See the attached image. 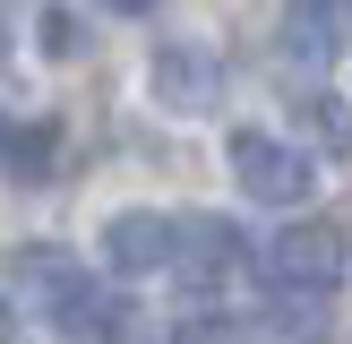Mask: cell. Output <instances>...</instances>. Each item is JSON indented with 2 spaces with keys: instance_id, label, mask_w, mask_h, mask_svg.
Listing matches in <instances>:
<instances>
[{
  "instance_id": "3957f363",
  "label": "cell",
  "mask_w": 352,
  "mask_h": 344,
  "mask_svg": "<svg viewBox=\"0 0 352 344\" xmlns=\"http://www.w3.org/2000/svg\"><path fill=\"white\" fill-rule=\"evenodd\" d=\"M146 86H155V103H164V112L198 120V112H215V103H223V61H215L206 43H189V34H172V43H155Z\"/></svg>"
},
{
  "instance_id": "8992f818",
  "label": "cell",
  "mask_w": 352,
  "mask_h": 344,
  "mask_svg": "<svg viewBox=\"0 0 352 344\" xmlns=\"http://www.w3.org/2000/svg\"><path fill=\"white\" fill-rule=\"evenodd\" d=\"M241 233L223 215H181V258H172V267H181V284L189 292H215L223 275H241Z\"/></svg>"
},
{
  "instance_id": "9a60e30c",
  "label": "cell",
  "mask_w": 352,
  "mask_h": 344,
  "mask_svg": "<svg viewBox=\"0 0 352 344\" xmlns=\"http://www.w3.org/2000/svg\"><path fill=\"white\" fill-rule=\"evenodd\" d=\"M103 9H120V17H146V9H155V0H103Z\"/></svg>"
},
{
  "instance_id": "6da1fadb",
  "label": "cell",
  "mask_w": 352,
  "mask_h": 344,
  "mask_svg": "<svg viewBox=\"0 0 352 344\" xmlns=\"http://www.w3.org/2000/svg\"><path fill=\"white\" fill-rule=\"evenodd\" d=\"M232 181L258 206H301L309 181H318V155L301 138H275V129H232Z\"/></svg>"
},
{
  "instance_id": "8fae6325",
  "label": "cell",
  "mask_w": 352,
  "mask_h": 344,
  "mask_svg": "<svg viewBox=\"0 0 352 344\" xmlns=\"http://www.w3.org/2000/svg\"><path fill=\"white\" fill-rule=\"evenodd\" d=\"M69 275H78V258H69V250H52V241H26V250L9 258V284H17V292H34V310H43L52 292L69 284Z\"/></svg>"
},
{
  "instance_id": "30bf717a",
  "label": "cell",
  "mask_w": 352,
  "mask_h": 344,
  "mask_svg": "<svg viewBox=\"0 0 352 344\" xmlns=\"http://www.w3.org/2000/svg\"><path fill=\"white\" fill-rule=\"evenodd\" d=\"M52 155H60V129L52 120H26V129H0V164L17 172V181H52Z\"/></svg>"
},
{
  "instance_id": "5b68a950",
  "label": "cell",
  "mask_w": 352,
  "mask_h": 344,
  "mask_svg": "<svg viewBox=\"0 0 352 344\" xmlns=\"http://www.w3.org/2000/svg\"><path fill=\"white\" fill-rule=\"evenodd\" d=\"M103 258H112L120 275H155L181 258V215H164V206H120V215H103Z\"/></svg>"
},
{
  "instance_id": "277c9868",
  "label": "cell",
  "mask_w": 352,
  "mask_h": 344,
  "mask_svg": "<svg viewBox=\"0 0 352 344\" xmlns=\"http://www.w3.org/2000/svg\"><path fill=\"white\" fill-rule=\"evenodd\" d=\"M43 319L60 327L69 344H138V310L120 301V292H103L86 267H78V275H69V284L43 301Z\"/></svg>"
},
{
  "instance_id": "4fadbf2b",
  "label": "cell",
  "mask_w": 352,
  "mask_h": 344,
  "mask_svg": "<svg viewBox=\"0 0 352 344\" xmlns=\"http://www.w3.org/2000/svg\"><path fill=\"white\" fill-rule=\"evenodd\" d=\"M43 52H52V61H78V52H86V34H78L69 9H43Z\"/></svg>"
},
{
  "instance_id": "2e32d148",
  "label": "cell",
  "mask_w": 352,
  "mask_h": 344,
  "mask_svg": "<svg viewBox=\"0 0 352 344\" xmlns=\"http://www.w3.org/2000/svg\"><path fill=\"white\" fill-rule=\"evenodd\" d=\"M0 129H9V120H0Z\"/></svg>"
},
{
  "instance_id": "5bb4252c",
  "label": "cell",
  "mask_w": 352,
  "mask_h": 344,
  "mask_svg": "<svg viewBox=\"0 0 352 344\" xmlns=\"http://www.w3.org/2000/svg\"><path fill=\"white\" fill-rule=\"evenodd\" d=\"M0 344H17V319H9V284H0Z\"/></svg>"
},
{
  "instance_id": "ba28073f",
  "label": "cell",
  "mask_w": 352,
  "mask_h": 344,
  "mask_svg": "<svg viewBox=\"0 0 352 344\" xmlns=\"http://www.w3.org/2000/svg\"><path fill=\"white\" fill-rule=\"evenodd\" d=\"M284 61L292 69H327V61H336V9H327V0H292V17H284Z\"/></svg>"
},
{
  "instance_id": "7c38bea8",
  "label": "cell",
  "mask_w": 352,
  "mask_h": 344,
  "mask_svg": "<svg viewBox=\"0 0 352 344\" xmlns=\"http://www.w3.org/2000/svg\"><path fill=\"white\" fill-rule=\"evenodd\" d=\"M172 344H250V336H241L232 319H215V310H198V319H181V327H172Z\"/></svg>"
},
{
  "instance_id": "7a4b0ae2",
  "label": "cell",
  "mask_w": 352,
  "mask_h": 344,
  "mask_svg": "<svg viewBox=\"0 0 352 344\" xmlns=\"http://www.w3.org/2000/svg\"><path fill=\"white\" fill-rule=\"evenodd\" d=\"M258 267H267V284H318V292H336V275L352 267V241H344V224L309 215V224H284V233L258 250Z\"/></svg>"
},
{
  "instance_id": "52a82bcc",
  "label": "cell",
  "mask_w": 352,
  "mask_h": 344,
  "mask_svg": "<svg viewBox=\"0 0 352 344\" xmlns=\"http://www.w3.org/2000/svg\"><path fill=\"white\" fill-rule=\"evenodd\" d=\"M292 129H301L309 155H352V103L327 95V86H309V95L292 103Z\"/></svg>"
},
{
  "instance_id": "9c48e42d",
  "label": "cell",
  "mask_w": 352,
  "mask_h": 344,
  "mask_svg": "<svg viewBox=\"0 0 352 344\" xmlns=\"http://www.w3.org/2000/svg\"><path fill=\"white\" fill-rule=\"evenodd\" d=\"M267 327L275 336H327V292L318 284H267Z\"/></svg>"
},
{
  "instance_id": "e0dca14e",
  "label": "cell",
  "mask_w": 352,
  "mask_h": 344,
  "mask_svg": "<svg viewBox=\"0 0 352 344\" xmlns=\"http://www.w3.org/2000/svg\"><path fill=\"white\" fill-rule=\"evenodd\" d=\"M344 9H352V0H344Z\"/></svg>"
}]
</instances>
